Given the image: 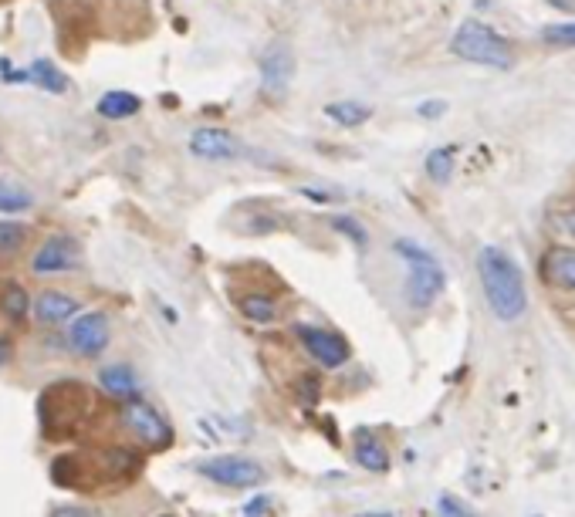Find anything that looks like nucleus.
I'll list each match as a JSON object with an SVG mask.
<instances>
[{
	"instance_id": "f257e3e1",
	"label": "nucleus",
	"mask_w": 575,
	"mask_h": 517,
	"mask_svg": "<svg viewBox=\"0 0 575 517\" xmlns=\"http://www.w3.org/2000/svg\"><path fill=\"white\" fill-rule=\"evenodd\" d=\"M477 274H481V288L488 294V305L501 322H518L528 308L525 278L515 257L498 251V247H484L477 254Z\"/></svg>"
},
{
	"instance_id": "dca6fc26",
	"label": "nucleus",
	"mask_w": 575,
	"mask_h": 517,
	"mask_svg": "<svg viewBox=\"0 0 575 517\" xmlns=\"http://www.w3.org/2000/svg\"><path fill=\"white\" fill-rule=\"evenodd\" d=\"M322 115L329 122H335V126H342V129H356V126H362V122L373 119V105L342 98V102H329V105H325Z\"/></svg>"
},
{
	"instance_id": "393cba45",
	"label": "nucleus",
	"mask_w": 575,
	"mask_h": 517,
	"mask_svg": "<svg viewBox=\"0 0 575 517\" xmlns=\"http://www.w3.org/2000/svg\"><path fill=\"white\" fill-rule=\"evenodd\" d=\"M329 227H332V230H339V234H345L349 240H356L359 247H366V230H362L359 220H352V217H332V220H329Z\"/></svg>"
},
{
	"instance_id": "9d476101",
	"label": "nucleus",
	"mask_w": 575,
	"mask_h": 517,
	"mask_svg": "<svg viewBox=\"0 0 575 517\" xmlns=\"http://www.w3.org/2000/svg\"><path fill=\"white\" fill-rule=\"evenodd\" d=\"M68 342H72V349L78 355H85V359H99L112 342L109 315H105V311H85V315H75Z\"/></svg>"
},
{
	"instance_id": "2f4dec72",
	"label": "nucleus",
	"mask_w": 575,
	"mask_h": 517,
	"mask_svg": "<svg viewBox=\"0 0 575 517\" xmlns=\"http://www.w3.org/2000/svg\"><path fill=\"white\" fill-rule=\"evenodd\" d=\"M562 224H565V227H569V230H572V234H575V210H572V213H565V217H562Z\"/></svg>"
},
{
	"instance_id": "c756f323",
	"label": "nucleus",
	"mask_w": 575,
	"mask_h": 517,
	"mask_svg": "<svg viewBox=\"0 0 575 517\" xmlns=\"http://www.w3.org/2000/svg\"><path fill=\"white\" fill-rule=\"evenodd\" d=\"M11 355H14L11 338H4V335H0V365H7V362H11Z\"/></svg>"
},
{
	"instance_id": "a211bd4d",
	"label": "nucleus",
	"mask_w": 575,
	"mask_h": 517,
	"mask_svg": "<svg viewBox=\"0 0 575 517\" xmlns=\"http://www.w3.org/2000/svg\"><path fill=\"white\" fill-rule=\"evenodd\" d=\"M545 274L552 284H562V288H575V251L569 247H559L545 257Z\"/></svg>"
},
{
	"instance_id": "2eb2a0df",
	"label": "nucleus",
	"mask_w": 575,
	"mask_h": 517,
	"mask_svg": "<svg viewBox=\"0 0 575 517\" xmlns=\"http://www.w3.org/2000/svg\"><path fill=\"white\" fill-rule=\"evenodd\" d=\"M139 109H143V98L126 92V88H112V92H105L99 102H95V112H99L102 119H109V122L132 119Z\"/></svg>"
},
{
	"instance_id": "ddd939ff",
	"label": "nucleus",
	"mask_w": 575,
	"mask_h": 517,
	"mask_svg": "<svg viewBox=\"0 0 575 517\" xmlns=\"http://www.w3.org/2000/svg\"><path fill=\"white\" fill-rule=\"evenodd\" d=\"M352 453H356L359 467L373 470V474H386L389 470V453L373 430H356V436H352Z\"/></svg>"
},
{
	"instance_id": "6ab92c4d",
	"label": "nucleus",
	"mask_w": 575,
	"mask_h": 517,
	"mask_svg": "<svg viewBox=\"0 0 575 517\" xmlns=\"http://www.w3.org/2000/svg\"><path fill=\"white\" fill-rule=\"evenodd\" d=\"M34 207V193L24 190L21 183L14 180H0V213H24Z\"/></svg>"
},
{
	"instance_id": "1a4fd4ad",
	"label": "nucleus",
	"mask_w": 575,
	"mask_h": 517,
	"mask_svg": "<svg viewBox=\"0 0 575 517\" xmlns=\"http://www.w3.org/2000/svg\"><path fill=\"white\" fill-rule=\"evenodd\" d=\"M190 153L207 163H234V159L247 156V146L230 129L220 126H200L190 132Z\"/></svg>"
},
{
	"instance_id": "bb28decb",
	"label": "nucleus",
	"mask_w": 575,
	"mask_h": 517,
	"mask_svg": "<svg viewBox=\"0 0 575 517\" xmlns=\"http://www.w3.org/2000/svg\"><path fill=\"white\" fill-rule=\"evenodd\" d=\"M268 511H271V497H264V494H261V497H254V501L244 507V514H247V517H264Z\"/></svg>"
},
{
	"instance_id": "cd10ccee",
	"label": "nucleus",
	"mask_w": 575,
	"mask_h": 517,
	"mask_svg": "<svg viewBox=\"0 0 575 517\" xmlns=\"http://www.w3.org/2000/svg\"><path fill=\"white\" fill-rule=\"evenodd\" d=\"M417 112L423 115V119H440V115L447 112V105L444 102H423Z\"/></svg>"
},
{
	"instance_id": "9b49d317",
	"label": "nucleus",
	"mask_w": 575,
	"mask_h": 517,
	"mask_svg": "<svg viewBox=\"0 0 575 517\" xmlns=\"http://www.w3.org/2000/svg\"><path fill=\"white\" fill-rule=\"evenodd\" d=\"M78 301L72 298V294L65 291H41L38 301H34V318H38L41 325H65L72 322V318L78 315Z\"/></svg>"
},
{
	"instance_id": "0eeeda50",
	"label": "nucleus",
	"mask_w": 575,
	"mask_h": 517,
	"mask_svg": "<svg viewBox=\"0 0 575 517\" xmlns=\"http://www.w3.org/2000/svg\"><path fill=\"white\" fill-rule=\"evenodd\" d=\"M78 264H82V244H78V237L68 234V230L51 234L31 257L34 274H68L75 271Z\"/></svg>"
},
{
	"instance_id": "f8f14e48",
	"label": "nucleus",
	"mask_w": 575,
	"mask_h": 517,
	"mask_svg": "<svg viewBox=\"0 0 575 517\" xmlns=\"http://www.w3.org/2000/svg\"><path fill=\"white\" fill-rule=\"evenodd\" d=\"M99 389L105 396L119 399V403H129V399L139 396V379H136V372H132V365L112 362L99 372Z\"/></svg>"
},
{
	"instance_id": "473e14b6",
	"label": "nucleus",
	"mask_w": 575,
	"mask_h": 517,
	"mask_svg": "<svg viewBox=\"0 0 575 517\" xmlns=\"http://www.w3.org/2000/svg\"><path fill=\"white\" fill-rule=\"evenodd\" d=\"M356 517H393V514H386V511H366V514H356Z\"/></svg>"
},
{
	"instance_id": "5701e85b",
	"label": "nucleus",
	"mask_w": 575,
	"mask_h": 517,
	"mask_svg": "<svg viewBox=\"0 0 575 517\" xmlns=\"http://www.w3.org/2000/svg\"><path fill=\"white\" fill-rule=\"evenodd\" d=\"M542 41L552 48H575V21L572 24H548L542 31Z\"/></svg>"
},
{
	"instance_id": "a878e982",
	"label": "nucleus",
	"mask_w": 575,
	"mask_h": 517,
	"mask_svg": "<svg viewBox=\"0 0 575 517\" xmlns=\"http://www.w3.org/2000/svg\"><path fill=\"white\" fill-rule=\"evenodd\" d=\"M51 517H95V511H88V507H78V504H61L51 511Z\"/></svg>"
},
{
	"instance_id": "4468645a",
	"label": "nucleus",
	"mask_w": 575,
	"mask_h": 517,
	"mask_svg": "<svg viewBox=\"0 0 575 517\" xmlns=\"http://www.w3.org/2000/svg\"><path fill=\"white\" fill-rule=\"evenodd\" d=\"M24 82L38 85V88H44V92H51V95H68V92H72V82H68V75L55 65V61H48V58L31 61V65L24 68Z\"/></svg>"
},
{
	"instance_id": "39448f33",
	"label": "nucleus",
	"mask_w": 575,
	"mask_h": 517,
	"mask_svg": "<svg viewBox=\"0 0 575 517\" xmlns=\"http://www.w3.org/2000/svg\"><path fill=\"white\" fill-rule=\"evenodd\" d=\"M258 68H261V95L268 98V102H281V98L288 95L291 82H295V71H298L291 44L271 41L268 48H264Z\"/></svg>"
},
{
	"instance_id": "7c9ffc66",
	"label": "nucleus",
	"mask_w": 575,
	"mask_h": 517,
	"mask_svg": "<svg viewBox=\"0 0 575 517\" xmlns=\"http://www.w3.org/2000/svg\"><path fill=\"white\" fill-rule=\"evenodd\" d=\"M552 7H559V11H575V0H548Z\"/></svg>"
},
{
	"instance_id": "b1692460",
	"label": "nucleus",
	"mask_w": 575,
	"mask_h": 517,
	"mask_svg": "<svg viewBox=\"0 0 575 517\" xmlns=\"http://www.w3.org/2000/svg\"><path fill=\"white\" fill-rule=\"evenodd\" d=\"M437 514L440 517H481L477 511H471L460 497H450V494H440L437 497Z\"/></svg>"
},
{
	"instance_id": "423d86ee",
	"label": "nucleus",
	"mask_w": 575,
	"mask_h": 517,
	"mask_svg": "<svg viewBox=\"0 0 575 517\" xmlns=\"http://www.w3.org/2000/svg\"><path fill=\"white\" fill-rule=\"evenodd\" d=\"M197 474L214 480L220 487L230 490H247V487H258L264 480V467L258 460H247L237 457V453H224V457H210L197 463Z\"/></svg>"
},
{
	"instance_id": "aec40b11",
	"label": "nucleus",
	"mask_w": 575,
	"mask_h": 517,
	"mask_svg": "<svg viewBox=\"0 0 575 517\" xmlns=\"http://www.w3.org/2000/svg\"><path fill=\"white\" fill-rule=\"evenodd\" d=\"M28 240V227L21 220H0V257H14Z\"/></svg>"
},
{
	"instance_id": "412c9836",
	"label": "nucleus",
	"mask_w": 575,
	"mask_h": 517,
	"mask_svg": "<svg viewBox=\"0 0 575 517\" xmlns=\"http://www.w3.org/2000/svg\"><path fill=\"white\" fill-rule=\"evenodd\" d=\"M0 308H4V315L11 318V322H21L24 315H28V308H31V298H28V291L21 288V284H7L4 288V298H0Z\"/></svg>"
},
{
	"instance_id": "4be33fe9",
	"label": "nucleus",
	"mask_w": 575,
	"mask_h": 517,
	"mask_svg": "<svg viewBox=\"0 0 575 517\" xmlns=\"http://www.w3.org/2000/svg\"><path fill=\"white\" fill-rule=\"evenodd\" d=\"M454 153H457L454 146H440L427 156V173H430L433 183H447L450 180V173H454Z\"/></svg>"
},
{
	"instance_id": "7ed1b4c3",
	"label": "nucleus",
	"mask_w": 575,
	"mask_h": 517,
	"mask_svg": "<svg viewBox=\"0 0 575 517\" xmlns=\"http://www.w3.org/2000/svg\"><path fill=\"white\" fill-rule=\"evenodd\" d=\"M450 51H454L457 58L471 61V65H484V68L508 71L511 65H515V51H511V44L484 21L460 24L457 34L450 38Z\"/></svg>"
},
{
	"instance_id": "6e6552de",
	"label": "nucleus",
	"mask_w": 575,
	"mask_h": 517,
	"mask_svg": "<svg viewBox=\"0 0 575 517\" xmlns=\"http://www.w3.org/2000/svg\"><path fill=\"white\" fill-rule=\"evenodd\" d=\"M295 338L302 342V349L322 365V369H342L349 362V342L332 332V328H318V325H295Z\"/></svg>"
},
{
	"instance_id": "20e7f679",
	"label": "nucleus",
	"mask_w": 575,
	"mask_h": 517,
	"mask_svg": "<svg viewBox=\"0 0 575 517\" xmlns=\"http://www.w3.org/2000/svg\"><path fill=\"white\" fill-rule=\"evenodd\" d=\"M122 426L136 436L139 443H146V447L153 450H163L173 443V426L166 420L163 413H159L156 406H149L146 399H129V403H122Z\"/></svg>"
},
{
	"instance_id": "f3484780",
	"label": "nucleus",
	"mask_w": 575,
	"mask_h": 517,
	"mask_svg": "<svg viewBox=\"0 0 575 517\" xmlns=\"http://www.w3.org/2000/svg\"><path fill=\"white\" fill-rule=\"evenodd\" d=\"M241 315L247 322H258V325H268L278 318V301L264 291H247L241 298Z\"/></svg>"
},
{
	"instance_id": "c85d7f7f",
	"label": "nucleus",
	"mask_w": 575,
	"mask_h": 517,
	"mask_svg": "<svg viewBox=\"0 0 575 517\" xmlns=\"http://www.w3.org/2000/svg\"><path fill=\"white\" fill-rule=\"evenodd\" d=\"M302 196H308V200L312 203H335L332 200V193H325V190H315V186H302V190H298Z\"/></svg>"
},
{
	"instance_id": "f03ea898",
	"label": "nucleus",
	"mask_w": 575,
	"mask_h": 517,
	"mask_svg": "<svg viewBox=\"0 0 575 517\" xmlns=\"http://www.w3.org/2000/svg\"><path fill=\"white\" fill-rule=\"evenodd\" d=\"M393 251L406 267H410V278H406V298H410V305L417 311L430 308L447 288L444 267H440V261L427 251V247H420L417 240H410V237L393 240Z\"/></svg>"
}]
</instances>
